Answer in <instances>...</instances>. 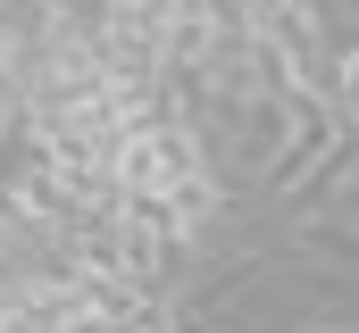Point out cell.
<instances>
[{"mask_svg":"<svg viewBox=\"0 0 359 333\" xmlns=\"http://www.w3.org/2000/svg\"><path fill=\"white\" fill-rule=\"evenodd\" d=\"M351 100H359V67H351Z\"/></svg>","mask_w":359,"mask_h":333,"instance_id":"1","label":"cell"}]
</instances>
